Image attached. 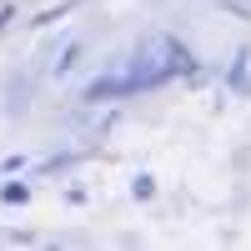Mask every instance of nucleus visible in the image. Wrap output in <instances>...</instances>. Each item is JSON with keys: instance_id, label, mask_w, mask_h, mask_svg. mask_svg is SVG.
Returning <instances> with one entry per match:
<instances>
[{"instance_id": "7ed1b4c3", "label": "nucleus", "mask_w": 251, "mask_h": 251, "mask_svg": "<svg viewBox=\"0 0 251 251\" xmlns=\"http://www.w3.org/2000/svg\"><path fill=\"white\" fill-rule=\"evenodd\" d=\"M131 191H136V201H146V196H156V186H151V176H136Z\"/></svg>"}, {"instance_id": "f257e3e1", "label": "nucleus", "mask_w": 251, "mask_h": 251, "mask_svg": "<svg viewBox=\"0 0 251 251\" xmlns=\"http://www.w3.org/2000/svg\"><path fill=\"white\" fill-rule=\"evenodd\" d=\"M191 71V50L181 46L176 35H146L141 46L121 60V71L106 75V80H91L86 86V100H106V96H136V91H151V86H166L171 75Z\"/></svg>"}, {"instance_id": "f03ea898", "label": "nucleus", "mask_w": 251, "mask_h": 251, "mask_svg": "<svg viewBox=\"0 0 251 251\" xmlns=\"http://www.w3.org/2000/svg\"><path fill=\"white\" fill-rule=\"evenodd\" d=\"M0 201H10V206H20V201H30V186H5V191H0Z\"/></svg>"}, {"instance_id": "20e7f679", "label": "nucleus", "mask_w": 251, "mask_h": 251, "mask_svg": "<svg viewBox=\"0 0 251 251\" xmlns=\"http://www.w3.org/2000/svg\"><path fill=\"white\" fill-rule=\"evenodd\" d=\"M75 55H80V46H66V55L55 60V75H60V71H71V66H75Z\"/></svg>"}]
</instances>
